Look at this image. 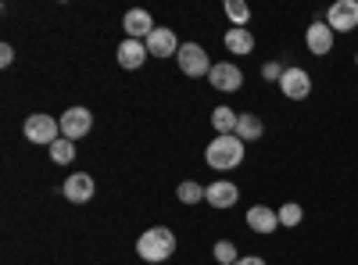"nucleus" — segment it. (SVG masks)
I'll use <instances>...</instances> for the list:
<instances>
[{
	"label": "nucleus",
	"instance_id": "7ed1b4c3",
	"mask_svg": "<svg viewBox=\"0 0 358 265\" xmlns=\"http://www.w3.org/2000/svg\"><path fill=\"white\" fill-rule=\"evenodd\" d=\"M176 62H179V72L183 76H190V79H208L212 76V57H208V50L201 47V43H183L179 47V54H176Z\"/></svg>",
	"mask_w": 358,
	"mask_h": 265
},
{
	"label": "nucleus",
	"instance_id": "4468645a",
	"mask_svg": "<svg viewBox=\"0 0 358 265\" xmlns=\"http://www.w3.org/2000/svg\"><path fill=\"white\" fill-rule=\"evenodd\" d=\"M248 229H251V233H262V237H268V233L280 229V212L268 208V204H255V208L248 212Z\"/></svg>",
	"mask_w": 358,
	"mask_h": 265
},
{
	"label": "nucleus",
	"instance_id": "a211bd4d",
	"mask_svg": "<svg viewBox=\"0 0 358 265\" xmlns=\"http://www.w3.org/2000/svg\"><path fill=\"white\" fill-rule=\"evenodd\" d=\"M236 119H241V115H236L233 108H226V104H219V108L212 111V126H215L219 136H233V133H236Z\"/></svg>",
	"mask_w": 358,
	"mask_h": 265
},
{
	"label": "nucleus",
	"instance_id": "f257e3e1",
	"mask_svg": "<svg viewBox=\"0 0 358 265\" xmlns=\"http://www.w3.org/2000/svg\"><path fill=\"white\" fill-rule=\"evenodd\" d=\"M136 255H140L143 262H151V265L169 262V258L176 255V233H172L169 226H151V229H143L140 237H136Z\"/></svg>",
	"mask_w": 358,
	"mask_h": 265
},
{
	"label": "nucleus",
	"instance_id": "412c9836",
	"mask_svg": "<svg viewBox=\"0 0 358 265\" xmlns=\"http://www.w3.org/2000/svg\"><path fill=\"white\" fill-rule=\"evenodd\" d=\"M176 197L183 201V204H201L204 201V187L197 180H183V183L176 187Z\"/></svg>",
	"mask_w": 358,
	"mask_h": 265
},
{
	"label": "nucleus",
	"instance_id": "a878e982",
	"mask_svg": "<svg viewBox=\"0 0 358 265\" xmlns=\"http://www.w3.org/2000/svg\"><path fill=\"white\" fill-rule=\"evenodd\" d=\"M236 265H265V258L262 255H241V262Z\"/></svg>",
	"mask_w": 358,
	"mask_h": 265
},
{
	"label": "nucleus",
	"instance_id": "0eeeda50",
	"mask_svg": "<svg viewBox=\"0 0 358 265\" xmlns=\"http://www.w3.org/2000/svg\"><path fill=\"white\" fill-rule=\"evenodd\" d=\"M57 122H62V136L76 143V140H83L90 129H94V115H90V108H69Z\"/></svg>",
	"mask_w": 358,
	"mask_h": 265
},
{
	"label": "nucleus",
	"instance_id": "1a4fd4ad",
	"mask_svg": "<svg viewBox=\"0 0 358 265\" xmlns=\"http://www.w3.org/2000/svg\"><path fill=\"white\" fill-rule=\"evenodd\" d=\"M334 36H337V33L326 25V18H319V22H312V25L305 29V47H308L315 57H326V54L334 50Z\"/></svg>",
	"mask_w": 358,
	"mask_h": 265
},
{
	"label": "nucleus",
	"instance_id": "b1692460",
	"mask_svg": "<svg viewBox=\"0 0 358 265\" xmlns=\"http://www.w3.org/2000/svg\"><path fill=\"white\" fill-rule=\"evenodd\" d=\"M283 72H287V65H280V62H265V65H262V79H265V83H280Z\"/></svg>",
	"mask_w": 358,
	"mask_h": 265
},
{
	"label": "nucleus",
	"instance_id": "f03ea898",
	"mask_svg": "<svg viewBox=\"0 0 358 265\" xmlns=\"http://www.w3.org/2000/svg\"><path fill=\"white\" fill-rule=\"evenodd\" d=\"M244 140L241 136H215L212 143H208L204 147V162L208 165H212L215 172H229V169H236V165H241L244 162Z\"/></svg>",
	"mask_w": 358,
	"mask_h": 265
},
{
	"label": "nucleus",
	"instance_id": "6ab92c4d",
	"mask_svg": "<svg viewBox=\"0 0 358 265\" xmlns=\"http://www.w3.org/2000/svg\"><path fill=\"white\" fill-rule=\"evenodd\" d=\"M226 18L233 22V29H248V22H251V8L244 4V0H226Z\"/></svg>",
	"mask_w": 358,
	"mask_h": 265
},
{
	"label": "nucleus",
	"instance_id": "6e6552de",
	"mask_svg": "<svg viewBox=\"0 0 358 265\" xmlns=\"http://www.w3.org/2000/svg\"><path fill=\"white\" fill-rule=\"evenodd\" d=\"M94 190H97V183H94V176H90V172H72L69 180L62 183V194H65V201H72V204L94 201Z\"/></svg>",
	"mask_w": 358,
	"mask_h": 265
},
{
	"label": "nucleus",
	"instance_id": "9b49d317",
	"mask_svg": "<svg viewBox=\"0 0 358 265\" xmlns=\"http://www.w3.org/2000/svg\"><path fill=\"white\" fill-rule=\"evenodd\" d=\"M204 201L212 204V208H219V212H229L233 204L241 201V187L229 183V180H215L212 187H204Z\"/></svg>",
	"mask_w": 358,
	"mask_h": 265
},
{
	"label": "nucleus",
	"instance_id": "bb28decb",
	"mask_svg": "<svg viewBox=\"0 0 358 265\" xmlns=\"http://www.w3.org/2000/svg\"><path fill=\"white\" fill-rule=\"evenodd\" d=\"M355 65H358V50H355Z\"/></svg>",
	"mask_w": 358,
	"mask_h": 265
},
{
	"label": "nucleus",
	"instance_id": "39448f33",
	"mask_svg": "<svg viewBox=\"0 0 358 265\" xmlns=\"http://www.w3.org/2000/svg\"><path fill=\"white\" fill-rule=\"evenodd\" d=\"M280 94L287 101H305L312 94V76L305 69H297V65H287V72L280 79Z\"/></svg>",
	"mask_w": 358,
	"mask_h": 265
},
{
	"label": "nucleus",
	"instance_id": "f3484780",
	"mask_svg": "<svg viewBox=\"0 0 358 265\" xmlns=\"http://www.w3.org/2000/svg\"><path fill=\"white\" fill-rule=\"evenodd\" d=\"M262 133H265V122L258 119V115H241L236 119V136H241L244 143H255V140H262Z\"/></svg>",
	"mask_w": 358,
	"mask_h": 265
},
{
	"label": "nucleus",
	"instance_id": "20e7f679",
	"mask_svg": "<svg viewBox=\"0 0 358 265\" xmlns=\"http://www.w3.org/2000/svg\"><path fill=\"white\" fill-rule=\"evenodd\" d=\"M22 136H25L29 143L50 147L54 140H62V122L50 119V115H43V111H36V115H29V119L22 122Z\"/></svg>",
	"mask_w": 358,
	"mask_h": 265
},
{
	"label": "nucleus",
	"instance_id": "2eb2a0df",
	"mask_svg": "<svg viewBox=\"0 0 358 265\" xmlns=\"http://www.w3.org/2000/svg\"><path fill=\"white\" fill-rule=\"evenodd\" d=\"M115 57H118V65H122V69L136 72V69H143V62L151 54H147V43L143 40H122V43H118V50H115Z\"/></svg>",
	"mask_w": 358,
	"mask_h": 265
},
{
	"label": "nucleus",
	"instance_id": "ddd939ff",
	"mask_svg": "<svg viewBox=\"0 0 358 265\" xmlns=\"http://www.w3.org/2000/svg\"><path fill=\"white\" fill-rule=\"evenodd\" d=\"M122 29H126V40H147L155 33V18H151V11H143V8H133V11H126V18H122Z\"/></svg>",
	"mask_w": 358,
	"mask_h": 265
},
{
	"label": "nucleus",
	"instance_id": "aec40b11",
	"mask_svg": "<svg viewBox=\"0 0 358 265\" xmlns=\"http://www.w3.org/2000/svg\"><path fill=\"white\" fill-rule=\"evenodd\" d=\"M47 151H50V162H57V165H72V158H76V143L62 136V140H54Z\"/></svg>",
	"mask_w": 358,
	"mask_h": 265
},
{
	"label": "nucleus",
	"instance_id": "423d86ee",
	"mask_svg": "<svg viewBox=\"0 0 358 265\" xmlns=\"http://www.w3.org/2000/svg\"><path fill=\"white\" fill-rule=\"evenodd\" d=\"M326 25L334 33H355L358 29V0H337V4L326 11Z\"/></svg>",
	"mask_w": 358,
	"mask_h": 265
},
{
	"label": "nucleus",
	"instance_id": "9d476101",
	"mask_svg": "<svg viewBox=\"0 0 358 265\" xmlns=\"http://www.w3.org/2000/svg\"><path fill=\"white\" fill-rule=\"evenodd\" d=\"M208 83H212L219 94H236V90L244 86V72L236 69L233 62H219V65L212 69V76H208Z\"/></svg>",
	"mask_w": 358,
	"mask_h": 265
},
{
	"label": "nucleus",
	"instance_id": "393cba45",
	"mask_svg": "<svg viewBox=\"0 0 358 265\" xmlns=\"http://www.w3.org/2000/svg\"><path fill=\"white\" fill-rule=\"evenodd\" d=\"M11 62H15V47H11V43H4V47H0V65L8 69Z\"/></svg>",
	"mask_w": 358,
	"mask_h": 265
},
{
	"label": "nucleus",
	"instance_id": "f8f14e48",
	"mask_svg": "<svg viewBox=\"0 0 358 265\" xmlns=\"http://www.w3.org/2000/svg\"><path fill=\"white\" fill-rule=\"evenodd\" d=\"M143 43H147V54H151V57H176V54H179V47H183V43L176 40V33H172L169 25H158L155 33L143 40Z\"/></svg>",
	"mask_w": 358,
	"mask_h": 265
},
{
	"label": "nucleus",
	"instance_id": "4be33fe9",
	"mask_svg": "<svg viewBox=\"0 0 358 265\" xmlns=\"http://www.w3.org/2000/svg\"><path fill=\"white\" fill-rule=\"evenodd\" d=\"M212 255H215L219 265H236V262H241V251H236L233 241H219V244L212 248Z\"/></svg>",
	"mask_w": 358,
	"mask_h": 265
},
{
	"label": "nucleus",
	"instance_id": "5701e85b",
	"mask_svg": "<svg viewBox=\"0 0 358 265\" xmlns=\"http://www.w3.org/2000/svg\"><path fill=\"white\" fill-rule=\"evenodd\" d=\"M305 219V212H301V204L297 201H287V204H280V226H287V229H294L297 222Z\"/></svg>",
	"mask_w": 358,
	"mask_h": 265
},
{
	"label": "nucleus",
	"instance_id": "dca6fc26",
	"mask_svg": "<svg viewBox=\"0 0 358 265\" xmlns=\"http://www.w3.org/2000/svg\"><path fill=\"white\" fill-rule=\"evenodd\" d=\"M226 50L236 57H248L255 50V33L251 29H226Z\"/></svg>",
	"mask_w": 358,
	"mask_h": 265
}]
</instances>
